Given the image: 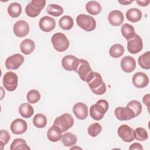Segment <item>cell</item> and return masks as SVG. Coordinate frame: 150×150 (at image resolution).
<instances>
[{
	"label": "cell",
	"instance_id": "1",
	"mask_svg": "<svg viewBox=\"0 0 150 150\" xmlns=\"http://www.w3.org/2000/svg\"><path fill=\"white\" fill-rule=\"evenodd\" d=\"M108 110V103L105 100H99L90 108L91 117L96 121L101 120Z\"/></svg>",
	"mask_w": 150,
	"mask_h": 150
},
{
	"label": "cell",
	"instance_id": "2",
	"mask_svg": "<svg viewBox=\"0 0 150 150\" xmlns=\"http://www.w3.org/2000/svg\"><path fill=\"white\" fill-rule=\"evenodd\" d=\"M91 91L96 95H103L106 92V86L101 76L97 72H94L92 79L87 82Z\"/></svg>",
	"mask_w": 150,
	"mask_h": 150
},
{
	"label": "cell",
	"instance_id": "3",
	"mask_svg": "<svg viewBox=\"0 0 150 150\" xmlns=\"http://www.w3.org/2000/svg\"><path fill=\"white\" fill-rule=\"evenodd\" d=\"M75 71L78 73L83 81L87 83L92 79L94 73L89 63L83 59H79V64Z\"/></svg>",
	"mask_w": 150,
	"mask_h": 150
},
{
	"label": "cell",
	"instance_id": "4",
	"mask_svg": "<svg viewBox=\"0 0 150 150\" xmlns=\"http://www.w3.org/2000/svg\"><path fill=\"white\" fill-rule=\"evenodd\" d=\"M51 42L54 49L59 52H63L66 50L70 45V42L66 36L61 32L54 33L52 38Z\"/></svg>",
	"mask_w": 150,
	"mask_h": 150
},
{
	"label": "cell",
	"instance_id": "5",
	"mask_svg": "<svg viewBox=\"0 0 150 150\" xmlns=\"http://www.w3.org/2000/svg\"><path fill=\"white\" fill-rule=\"evenodd\" d=\"M77 25L83 30L91 32L96 28V21L91 16L86 14H80L76 18Z\"/></svg>",
	"mask_w": 150,
	"mask_h": 150
},
{
	"label": "cell",
	"instance_id": "6",
	"mask_svg": "<svg viewBox=\"0 0 150 150\" xmlns=\"http://www.w3.org/2000/svg\"><path fill=\"white\" fill-rule=\"evenodd\" d=\"M46 5L45 0H32L25 8V12L31 18L38 16Z\"/></svg>",
	"mask_w": 150,
	"mask_h": 150
},
{
	"label": "cell",
	"instance_id": "7",
	"mask_svg": "<svg viewBox=\"0 0 150 150\" xmlns=\"http://www.w3.org/2000/svg\"><path fill=\"white\" fill-rule=\"evenodd\" d=\"M73 117L69 113H64L57 117L53 122V125L58 127L62 132L67 131L69 128L73 127Z\"/></svg>",
	"mask_w": 150,
	"mask_h": 150
},
{
	"label": "cell",
	"instance_id": "8",
	"mask_svg": "<svg viewBox=\"0 0 150 150\" xmlns=\"http://www.w3.org/2000/svg\"><path fill=\"white\" fill-rule=\"evenodd\" d=\"M2 83L5 89L9 91H13L18 86V77L15 73L8 71L4 76Z\"/></svg>",
	"mask_w": 150,
	"mask_h": 150
},
{
	"label": "cell",
	"instance_id": "9",
	"mask_svg": "<svg viewBox=\"0 0 150 150\" xmlns=\"http://www.w3.org/2000/svg\"><path fill=\"white\" fill-rule=\"evenodd\" d=\"M114 114L117 118L120 121L129 120L135 117L134 112L128 106L117 107L114 110Z\"/></svg>",
	"mask_w": 150,
	"mask_h": 150
},
{
	"label": "cell",
	"instance_id": "10",
	"mask_svg": "<svg viewBox=\"0 0 150 150\" xmlns=\"http://www.w3.org/2000/svg\"><path fill=\"white\" fill-rule=\"evenodd\" d=\"M118 135L122 140L126 142H131L134 141V130L129 125L123 124L118 128Z\"/></svg>",
	"mask_w": 150,
	"mask_h": 150
},
{
	"label": "cell",
	"instance_id": "11",
	"mask_svg": "<svg viewBox=\"0 0 150 150\" xmlns=\"http://www.w3.org/2000/svg\"><path fill=\"white\" fill-rule=\"evenodd\" d=\"M143 48L142 40L141 37L135 33L134 36L128 40L127 49L130 53L136 54L142 50Z\"/></svg>",
	"mask_w": 150,
	"mask_h": 150
},
{
	"label": "cell",
	"instance_id": "12",
	"mask_svg": "<svg viewBox=\"0 0 150 150\" xmlns=\"http://www.w3.org/2000/svg\"><path fill=\"white\" fill-rule=\"evenodd\" d=\"M24 62L23 56L19 53H15L8 57L5 61V67L8 70H16Z\"/></svg>",
	"mask_w": 150,
	"mask_h": 150
},
{
	"label": "cell",
	"instance_id": "13",
	"mask_svg": "<svg viewBox=\"0 0 150 150\" xmlns=\"http://www.w3.org/2000/svg\"><path fill=\"white\" fill-rule=\"evenodd\" d=\"M13 33L19 38L26 36L29 32V25L25 21L20 20L15 22L13 25Z\"/></svg>",
	"mask_w": 150,
	"mask_h": 150
},
{
	"label": "cell",
	"instance_id": "14",
	"mask_svg": "<svg viewBox=\"0 0 150 150\" xmlns=\"http://www.w3.org/2000/svg\"><path fill=\"white\" fill-rule=\"evenodd\" d=\"M77 57L73 55H67L63 57L62 60V65L64 69L67 71H76L79 64Z\"/></svg>",
	"mask_w": 150,
	"mask_h": 150
},
{
	"label": "cell",
	"instance_id": "15",
	"mask_svg": "<svg viewBox=\"0 0 150 150\" xmlns=\"http://www.w3.org/2000/svg\"><path fill=\"white\" fill-rule=\"evenodd\" d=\"M132 81L135 87L142 88L148 84L149 78L148 76L143 72H137L133 75L132 77Z\"/></svg>",
	"mask_w": 150,
	"mask_h": 150
},
{
	"label": "cell",
	"instance_id": "16",
	"mask_svg": "<svg viewBox=\"0 0 150 150\" xmlns=\"http://www.w3.org/2000/svg\"><path fill=\"white\" fill-rule=\"evenodd\" d=\"M28 129L26 122L21 118H16L11 124V130L14 134L19 135L25 133Z\"/></svg>",
	"mask_w": 150,
	"mask_h": 150
},
{
	"label": "cell",
	"instance_id": "17",
	"mask_svg": "<svg viewBox=\"0 0 150 150\" xmlns=\"http://www.w3.org/2000/svg\"><path fill=\"white\" fill-rule=\"evenodd\" d=\"M40 29L45 32H49L53 30L56 26V21L53 18L45 16L40 18L39 22Z\"/></svg>",
	"mask_w": 150,
	"mask_h": 150
},
{
	"label": "cell",
	"instance_id": "18",
	"mask_svg": "<svg viewBox=\"0 0 150 150\" xmlns=\"http://www.w3.org/2000/svg\"><path fill=\"white\" fill-rule=\"evenodd\" d=\"M73 112L77 118L83 120L88 114V109L86 104L83 103H77L73 107Z\"/></svg>",
	"mask_w": 150,
	"mask_h": 150
},
{
	"label": "cell",
	"instance_id": "19",
	"mask_svg": "<svg viewBox=\"0 0 150 150\" xmlns=\"http://www.w3.org/2000/svg\"><path fill=\"white\" fill-rule=\"evenodd\" d=\"M120 64L122 70L125 73H131L133 71L136 67V62L135 59L129 56L122 57Z\"/></svg>",
	"mask_w": 150,
	"mask_h": 150
},
{
	"label": "cell",
	"instance_id": "20",
	"mask_svg": "<svg viewBox=\"0 0 150 150\" xmlns=\"http://www.w3.org/2000/svg\"><path fill=\"white\" fill-rule=\"evenodd\" d=\"M108 19L111 25L118 26L123 23L124 17L123 13L120 11L113 10L109 13Z\"/></svg>",
	"mask_w": 150,
	"mask_h": 150
},
{
	"label": "cell",
	"instance_id": "21",
	"mask_svg": "<svg viewBox=\"0 0 150 150\" xmlns=\"http://www.w3.org/2000/svg\"><path fill=\"white\" fill-rule=\"evenodd\" d=\"M62 132L61 129L56 125L52 126L47 132V137L49 141L56 142L62 139Z\"/></svg>",
	"mask_w": 150,
	"mask_h": 150
},
{
	"label": "cell",
	"instance_id": "22",
	"mask_svg": "<svg viewBox=\"0 0 150 150\" xmlns=\"http://www.w3.org/2000/svg\"><path fill=\"white\" fill-rule=\"evenodd\" d=\"M35 48V42L30 39H26L23 40L20 44L21 51L22 53L26 55L32 53L34 51Z\"/></svg>",
	"mask_w": 150,
	"mask_h": 150
},
{
	"label": "cell",
	"instance_id": "23",
	"mask_svg": "<svg viewBox=\"0 0 150 150\" xmlns=\"http://www.w3.org/2000/svg\"><path fill=\"white\" fill-rule=\"evenodd\" d=\"M126 18L131 22H138L142 18V12L138 8H131L126 12Z\"/></svg>",
	"mask_w": 150,
	"mask_h": 150
},
{
	"label": "cell",
	"instance_id": "24",
	"mask_svg": "<svg viewBox=\"0 0 150 150\" xmlns=\"http://www.w3.org/2000/svg\"><path fill=\"white\" fill-rule=\"evenodd\" d=\"M86 9L88 13L93 15H97L100 13L101 6L97 1H90L86 4Z\"/></svg>",
	"mask_w": 150,
	"mask_h": 150
},
{
	"label": "cell",
	"instance_id": "25",
	"mask_svg": "<svg viewBox=\"0 0 150 150\" xmlns=\"http://www.w3.org/2000/svg\"><path fill=\"white\" fill-rule=\"evenodd\" d=\"M19 112L23 117L28 118L33 115L34 110L30 104L27 103H24L20 105L19 107Z\"/></svg>",
	"mask_w": 150,
	"mask_h": 150
},
{
	"label": "cell",
	"instance_id": "26",
	"mask_svg": "<svg viewBox=\"0 0 150 150\" xmlns=\"http://www.w3.org/2000/svg\"><path fill=\"white\" fill-rule=\"evenodd\" d=\"M121 32L124 38L127 40L132 38L135 35L134 26L128 23H124L122 25L121 28Z\"/></svg>",
	"mask_w": 150,
	"mask_h": 150
},
{
	"label": "cell",
	"instance_id": "27",
	"mask_svg": "<svg viewBox=\"0 0 150 150\" xmlns=\"http://www.w3.org/2000/svg\"><path fill=\"white\" fill-rule=\"evenodd\" d=\"M77 141V138L76 135L71 132H66L62 137V142L65 146H74Z\"/></svg>",
	"mask_w": 150,
	"mask_h": 150
},
{
	"label": "cell",
	"instance_id": "28",
	"mask_svg": "<svg viewBox=\"0 0 150 150\" xmlns=\"http://www.w3.org/2000/svg\"><path fill=\"white\" fill-rule=\"evenodd\" d=\"M11 150H28L30 149V147L27 145L26 142L22 138H16L13 140L10 146Z\"/></svg>",
	"mask_w": 150,
	"mask_h": 150
},
{
	"label": "cell",
	"instance_id": "29",
	"mask_svg": "<svg viewBox=\"0 0 150 150\" xmlns=\"http://www.w3.org/2000/svg\"><path fill=\"white\" fill-rule=\"evenodd\" d=\"M59 25L60 27L63 30H70L73 26V19L71 16L69 15L63 16L59 19Z\"/></svg>",
	"mask_w": 150,
	"mask_h": 150
},
{
	"label": "cell",
	"instance_id": "30",
	"mask_svg": "<svg viewBox=\"0 0 150 150\" xmlns=\"http://www.w3.org/2000/svg\"><path fill=\"white\" fill-rule=\"evenodd\" d=\"M22 12V6L18 2L11 3L8 8V13L12 18L18 17Z\"/></svg>",
	"mask_w": 150,
	"mask_h": 150
},
{
	"label": "cell",
	"instance_id": "31",
	"mask_svg": "<svg viewBox=\"0 0 150 150\" xmlns=\"http://www.w3.org/2000/svg\"><path fill=\"white\" fill-rule=\"evenodd\" d=\"M138 62L139 65L144 69H150V52L147 51L138 57Z\"/></svg>",
	"mask_w": 150,
	"mask_h": 150
},
{
	"label": "cell",
	"instance_id": "32",
	"mask_svg": "<svg viewBox=\"0 0 150 150\" xmlns=\"http://www.w3.org/2000/svg\"><path fill=\"white\" fill-rule=\"evenodd\" d=\"M124 53V48L121 44H114L111 46L109 50L110 55L114 58L121 57Z\"/></svg>",
	"mask_w": 150,
	"mask_h": 150
},
{
	"label": "cell",
	"instance_id": "33",
	"mask_svg": "<svg viewBox=\"0 0 150 150\" xmlns=\"http://www.w3.org/2000/svg\"><path fill=\"white\" fill-rule=\"evenodd\" d=\"M33 124L38 128H43L45 127L47 124V118L46 116L42 114H37L33 118Z\"/></svg>",
	"mask_w": 150,
	"mask_h": 150
},
{
	"label": "cell",
	"instance_id": "34",
	"mask_svg": "<svg viewBox=\"0 0 150 150\" xmlns=\"http://www.w3.org/2000/svg\"><path fill=\"white\" fill-rule=\"evenodd\" d=\"M46 12L50 15L57 17L63 13V8L57 4H50L47 6Z\"/></svg>",
	"mask_w": 150,
	"mask_h": 150
},
{
	"label": "cell",
	"instance_id": "35",
	"mask_svg": "<svg viewBox=\"0 0 150 150\" xmlns=\"http://www.w3.org/2000/svg\"><path fill=\"white\" fill-rule=\"evenodd\" d=\"M40 94L36 90H31L28 91L26 95V98L29 103L35 104L40 99Z\"/></svg>",
	"mask_w": 150,
	"mask_h": 150
},
{
	"label": "cell",
	"instance_id": "36",
	"mask_svg": "<svg viewBox=\"0 0 150 150\" xmlns=\"http://www.w3.org/2000/svg\"><path fill=\"white\" fill-rule=\"evenodd\" d=\"M148 138L146 131L142 127L137 128L134 130V138L139 141H144Z\"/></svg>",
	"mask_w": 150,
	"mask_h": 150
},
{
	"label": "cell",
	"instance_id": "37",
	"mask_svg": "<svg viewBox=\"0 0 150 150\" xmlns=\"http://www.w3.org/2000/svg\"><path fill=\"white\" fill-rule=\"evenodd\" d=\"M101 130L102 127L98 122L91 124L87 128V132L88 135L92 137H95L97 136L101 132Z\"/></svg>",
	"mask_w": 150,
	"mask_h": 150
},
{
	"label": "cell",
	"instance_id": "38",
	"mask_svg": "<svg viewBox=\"0 0 150 150\" xmlns=\"http://www.w3.org/2000/svg\"><path fill=\"white\" fill-rule=\"evenodd\" d=\"M127 106L131 108L134 112L135 117L138 116L142 112V106L141 103L137 100H131L127 105Z\"/></svg>",
	"mask_w": 150,
	"mask_h": 150
},
{
	"label": "cell",
	"instance_id": "39",
	"mask_svg": "<svg viewBox=\"0 0 150 150\" xmlns=\"http://www.w3.org/2000/svg\"><path fill=\"white\" fill-rule=\"evenodd\" d=\"M11 138L9 133L5 129H1L0 131V145L1 149L2 150L4 145L8 144Z\"/></svg>",
	"mask_w": 150,
	"mask_h": 150
},
{
	"label": "cell",
	"instance_id": "40",
	"mask_svg": "<svg viewBox=\"0 0 150 150\" xmlns=\"http://www.w3.org/2000/svg\"><path fill=\"white\" fill-rule=\"evenodd\" d=\"M129 150H132V149H139V150H142L143 147L141 144L138 142H135L131 145L129 147Z\"/></svg>",
	"mask_w": 150,
	"mask_h": 150
},
{
	"label": "cell",
	"instance_id": "41",
	"mask_svg": "<svg viewBox=\"0 0 150 150\" xmlns=\"http://www.w3.org/2000/svg\"><path fill=\"white\" fill-rule=\"evenodd\" d=\"M149 96H150L149 94H147L145 95L142 98L143 103L144 104L146 105L148 108H149Z\"/></svg>",
	"mask_w": 150,
	"mask_h": 150
},
{
	"label": "cell",
	"instance_id": "42",
	"mask_svg": "<svg viewBox=\"0 0 150 150\" xmlns=\"http://www.w3.org/2000/svg\"><path fill=\"white\" fill-rule=\"evenodd\" d=\"M136 2L138 5L141 6H146L149 5L150 1L149 0H143V1H136Z\"/></svg>",
	"mask_w": 150,
	"mask_h": 150
},
{
	"label": "cell",
	"instance_id": "43",
	"mask_svg": "<svg viewBox=\"0 0 150 150\" xmlns=\"http://www.w3.org/2000/svg\"><path fill=\"white\" fill-rule=\"evenodd\" d=\"M133 1H118V2L120 3L122 5H129L130 4H131Z\"/></svg>",
	"mask_w": 150,
	"mask_h": 150
}]
</instances>
